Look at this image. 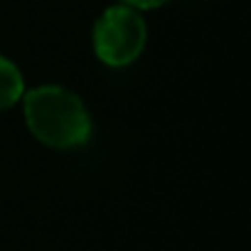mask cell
<instances>
[{
    "instance_id": "6da1fadb",
    "label": "cell",
    "mask_w": 251,
    "mask_h": 251,
    "mask_svg": "<svg viewBox=\"0 0 251 251\" xmlns=\"http://www.w3.org/2000/svg\"><path fill=\"white\" fill-rule=\"evenodd\" d=\"M23 113L30 133L57 151H72L89 141L91 118L81 99L64 86H37L23 94Z\"/></svg>"
},
{
    "instance_id": "7a4b0ae2",
    "label": "cell",
    "mask_w": 251,
    "mask_h": 251,
    "mask_svg": "<svg viewBox=\"0 0 251 251\" xmlns=\"http://www.w3.org/2000/svg\"><path fill=\"white\" fill-rule=\"evenodd\" d=\"M148 27L138 10L113 5L94 25V52L108 67H128L146 50Z\"/></svg>"
},
{
    "instance_id": "3957f363",
    "label": "cell",
    "mask_w": 251,
    "mask_h": 251,
    "mask_svg": "<svg viewBox=\"0 0 251 251\" xmlns=\"http://www.w3.org/2000/svg\"><path fill=\"white\" fill-rule=\"evenodd\" d=\"M23 94H25L23 72L8 57L0 54V113L13 108L23 99Z\"/></svg>"
},
{
    "instance_id": "277c9868",
    "label": "cell",
    "mask_w": 251,
    "mask_h": 251,
    "mask_svg": "<svg viewBox=\"0 0 251 251\" xmlns=\"http://www.w3.org/2000/svg\"><path fill=\"white\" fill-rule=\"evenodd\" d=\"M123 5H128L133 10H153V8H160L165 5L168 0H121Z\"/></svg>"
}]
</instances>
